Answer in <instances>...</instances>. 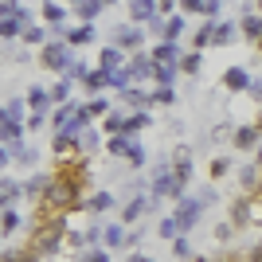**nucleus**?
<instances>
[{
  "instance_id": "obj_47",
  "label": "nucleus",
  "mask_w": 262,
  "mask_h": 262,
  "mask_svg": "<svg viewBox=\"0 0 262 262\" xmlns=\"http://www.w3.org/2000/svg\"><path fill=\"white\" fill-rule=\"evenodd\" d=\"M106 98H94V102H86V114H90V118H102V114H106Z\"/></svg>"
},
{
  "instance_id": "obj_10",
  "label": "nucleus",
  "mask_w": 262,
  "mask_h": 262,
  "mask_svg": "<svg viewBox=\"0 0 262 262\" xmlns=\"http://www.w3.org/2000/svg\"><path fill=\"white\" fill-rule=\"evenodd\" d=\"M129 16H133V20H141V24H153L157 20V4H153V0H137V4H129Z\"/></svg>"
},
{
  "instance_id": "obj_30",
  "label": "nucleus",
  "mask_w": 262,
  "mask_h": 262,
  "mask_svg": "<svg viewBox=\"0 0 262 262\" xmlns=\"http://www.w3.org/2000/svg\"><path fill=\"white\" fill-rule=\"evenodd\" d=\"M86 208L90 211H106V208H114V196H110V192H98V196L86 200Z\"/></svg>"
},
{
  "instance_id": "obj_23",
  "label": "nucleus",
  "mask_w": 262,
  "mask_h": 262,
  "mask_svg": "<svg viewBox=\"0 0 262 262\" xmlns=\"http://www.w3.org/2000/svg\"><path fill=\"white\" fill-rule=\"evenodd\" d=\"M223 82H227L231 90H243V86H251V78H247V71H243V67H231L227 75H223Z\"/></svg>"
},
{
  "instance_id": "obj_6",
  "label": "nucleus",
  "mask_w": 262,
  "mask_h": 262,
  "mask_svg": "<svg viewBox=\"0 0 262 262\" xmlns=\"http://www.w3.org/2000/svg\"><path fill=\"white\" fill-rule=\"evenodd\" d=\"M125 71H129V78H149L157 71V63H153V55H145V51H137L129 59V63H125Z\"/></svg>"
},
{
  "instance_id": "obj_58",
  "label": "nucleus",
  "mask_w": 262,
  "mask_h": 262,
  "mask_svg": "<svg viewBox=\"0 0 262 262\" xmlns=\"http://www.w3.org/2000/svg\"><path fill=\"white\" fill-rule=\"evenodd\" d=\"M258 51H262V39H258Z\"/></svg>"
},
{
  "instance_id": "obj_8",
  "label": "nucleus",
  "mask_w": 262,
  "mask_h": 262,
  "mask_svg": "<svg viewBox=\"0 0 262 262\" xmlns=\"http://www.w3.org/2000/svg\"><path fill=\"white\" fill-rule=\"evenodd\" d=\"M78 110H82L78 102H67V106H59V110H55V118H51V125H55L59 133H67V125L78 118Z\"/></svg>"
},
{
  "instance_id": "obj_7",
  "label": "nucleus",
  "mask_w": 262,
  "mask_h": 262,
  "mask_svg": "<svg viewBox=\"0 0 262 262\" xmlns=\"http://www.w3.org/2000/svg\"><path fill=\"white\" fill-rule=\"evenodd\" d=\"M20 137H24V125H20V121H12V118L0 121V145H4V149H8V145L20 149Z\"/></svg>"
},
{
  "instance_id": "obj_57",
  "label": "nucleus",
  "mask_w": 262,
  "mask_h": 262,
  "mask_svg": "<svg viewBox=\"0 0 262 262\" xmlns=\"http://www.w3.org/2000/svg\"><path fill=\"white\" fill-rule=\"evenodd\" d=\"M200 262H231V258H200Z\"/></svg>"
},
{
  "instance_id": "obj_22",
  "label": "nucleus",
  "mask_w": 262,
  "mask_h": 262,
  "mask_svg": "<svg viewBox=\"0 0 262 262\" xmlns=\"http://www.w3.org/2000/svg\"><path fill=\"white\" fill-rule=\"evenodd\" d=\"M90 39H94V28H90V24H78V28L67 32V47L71 43H90Z\"/></svg>"
},
{
  "instance_id": "obj_33",
  "label": "nucleus",
  "mask_w": 262,
  "mask_h": 262,
  "mask_svg": "<svg viewBox=\"0 0 262 262\" xmlns=\"http://www.w3.org/2000/svg\"><path fill=\"white\" fill-rule=\"evenodd\" d=\"M129 71H125V67H121V71H110V86H118V90H129Z\"/></svg>"
},
{
  "instance_id": "obj_35",
  "label": "nucleus",
  "mask_w": 262,
  "mask_h": 262,
  "mask_svg": "<svg viewBox=\"0 0 262 262\" xmlns=\"http://www.w3.org/2000/svg\"><path fill=\"white\" fill-rule=\"evenodd\" d=\"M180 235H184V231H180V223H176V219L168 215V219L161 223V239H180Z\"/></svg>"
},
{
  "instance_id": "obj_11",
  "label": "nucleus",
  "mask_w": 262,
  "mask_h": 262,
  "mask_svg": "<svg viewBox=\"0 0 262 262\" xmlns=\"http://www.w3.org/2000/svg\"><path fill=\"white\" fill-rule=\"evenodd\" d=\"M172 180L176 184H188V180H192V161H188V153H180L172 161Z\"/></svg>"
},
{
  "instance_id": "obj_36",
  "label": "nucleus",
  "mask_w": 262,
  "mask_h": 262,
  "mask_svg": "<svg viewBox=\"0 0 262 262\" xmlns=\"http://www.w3.org/2000/svg\"><path fill=\"white\" fill-rule=\"evenodd\" d=\"M102 129H110V137H121V129H125V118H118V114H106V125Z\"/></svg>"
},
{
  "instance_id": "obj_42",
  "label": "nucleus",
  "mask_w": 262,
  "mask_h": 262,
  "mask_svg": "<svg viewBox=\"0 0 262 262\" xmlns=\"http://www.w3.org/2000/svg\"><path fill=\"white\" fill-rule=\"evenodd\" d=\"M0 262H35V254L32 251H4Z\"/></svg>"
},
{
  "instance_id": "obj_59",
  "label": "nucleus",
  "mask_w": 262,
  "mask_h": 262,
  "mask_svg": "<svg viewBox=\"0 0 262 262\" xmlns=\"http://www.w3.org/2000/svg\"><path fill=\"white\" fill-rule=\"evenodd\" d=\"M258 192H262V184H258Z\"/></svg>"
},
{
  "instance_id": "obj_48",
  "label": "nucleus",
  "mask_w": 262,
  "mask_h": 262,
  "mask_svg": "<svg viewBox=\"0 0 262 262\" xmlns=\"http://www.w3.org/2000/svg\"><path fill=\"white\" fill-rule=\"evenodd\" d=\"M172 254H176V258H188V254H192V247H188L184 235H180V239H172Z\"/></svg>"
},
{
  "instance_id": "obj_54",
  "label": "nucleus",
  "mask_w": 262,
  "mask_h": 262,
  "mask_svg": "<svg viewBox=\"0 0 262 262\" xmlns=\"http://www.w3.org/2000/svg\"><path fill=\"white\" fill-rule=\"evenodd\" d=\"M247 258H251V262H262V243H254V247H251V254H247Z\"/></svg>"
},
{
  "instance_id": "obj_26",
  "label": "nucleus",
  "mask_w": 262,
  "mask_h": 262,
  "mask_svg": "<svg viewBox=\"0 0 262 262\" xmlns=\"http://www.w3.org/2000/svg\"><path fill=\"white\" fill-rule=\"evenodd\" d=\"M28 102H32V106H35V114H43V106H47V102H51V94H47L43 86H32V90H28Z\"/></svg>"
},
{
  "instance_id": "obj_53",
  "label": "nucleus",
  "mask_w": 262,
  "mask_h": 262,
  "mask_svg": "<svg viewBox=\"0 0 262 262\" xmlns=\"http://www.w3.org/2000/svg\"><path fill=\"white\" fill-rule=\"evenodd\" d=\"M227 168H231V164H227V157H219V161L211 164V172H215V176H223V172H227Z\"/></svg>"
},
{
  "instance_id": "obj_2",
  "label": "nucleus",
  "mask_w": 262,
  "mask_h": 262,
  "mask_svg": "<svg viewBox=\"0 0 262 262\" xmlns=\"http://www.w3.org/2000/svg\"><path fill=\"white\" fill-rule=\"evenodd\" d=\"M63 235H67V223L59 215L47 219V223H39L35 235H32V254H55V247L63 243Z\"/></svg>"
},
{
  "instance_id": "obj_1",
  "label": "nucleus",
  "mask_w": 262,
  "mask_h": 262,
  "mask_svg": "<svg viewBox=\"0 0 262 262\" xmlns=\"http://www.w3.org/2000/svg\"><path fill=\"white\" fill-rule=\"evenodd\" d=\"M43 204L55 211H75L82 208V180H78L75 164L59 168L55 176H47V192H43Z\"/></svg>"
},
{
  "instance_id": "obj_4",
  "label": "nucleus",
  "mask_w": 262,
  "mask_h": 262,
  "mask_svg": "<svg viewBox=\"0 0 262 262\" xmlns=\"http://www.w3.org/2000/svg\"><path fill=\"white\" fill-rule=\"evenodd\" d=\"M153 196H157V200L172 196L176 204L184 200V184H176V180H172V168H168V164H164V168H157V180H153Z\"/></svg>"
},
{
  "instance_id": "obj_38",
  "label": "nucleus",
  "mask_w": 262,
  "mask_h": 262,
  "mask_svg": "<svg viewBox=\"0 0 262 262\" xmlns=\"http://www.w3.org/2000/svg\"><path fill=\"white\" fill-rule=\"evenodd\" d=\"M86 86H90V90L110 86V75H106V71H90V75H86Z\"/></svg>"
},
{
  "instance_id": "obj_51",
  "label": "nucleus",
  "mask_w": 262,
  "mask_h": 262,
  "mask_svg": "<svg viewBox=\"0 0 262 262\" xmlns=\"http://www.w3.org/2000/svg\"><path fill=\"white\" fill-rule=\"evenodd\" d=\"M78 258H82V262H110V254L106 251H82Z\"/></svg>"
},
{
  "instance_id": "obj_41",
  "label": "nucleus",
  "mask_w": 262,
  "mask_h": 262,
  "mask_svg": "<svg viewBox=\"0 0 262 262\" xmlns=\"http://www.w3.org/2000/svg\"><path fill=\"white\" fill-rule=\"evenodd\" d=\"M231 39H235V28L231 24H215V39L211 43H231Z\"/></svg>"
},
{
  "instance_id": "obj_37",
  "label": "nucleus",
  "mask_w": 262,
  "mask_h": 262,
  "mask_svg": "<svg viewBox=\"0 0 262 262\" xmlns=\"http://www.w3.org/2000/svg\"><path fill=\"white\" fill-rule=\"evenodd\" d=\"M211 39H215V24H204V28L196 32V51H200V47H208Z\"/></svg>"
},
{
  "instance_id": "obj_19",
  "label": "nucleus",
  "mask_w": 262,
  "mask_h": 262,
  "mask_svg": "<svg viewBox=\"0 0 262 262\" xmlns=\"http://www.w3.org/2000/svg\"><path fill=\"white\" fill-rule=\"evenodd\" d=\"M121 102H125V106H149V102H153V94H145V90H137V86H129V90H121Z\"/></svg>"
},
{
  "instance_id": "obj_24",
  "label": "nucleus",
  "mask_w": 262,
  "mask_h": 262,
  "mask_svg": "<svg viewBox=\"0 0 262 262\" xmlns=\"http://www.w3.org/2000/svg\"><path fill=\"white\" fill-rule=\"evenodd\" d=\"M145 208H149V200H141V196H133L129 204H125V211H121V223H133V219L141 215Z\"/></svg>"
},
{
  "instance_id": "obj_27",
  "label": "nucleus",
  "mask_w": 262,
  "mask_h": 262,
  "mask_svg": "<svg viewBox=\"0 0 262 262\" xmlns=\"http://www.w3.org/2000/svg\"><path fill=\"white\" fill-rule=\"evenodd\" d=\"M137 145H129V137H110V153L114 157H129Z\"/></svg>"
},
{
  "instance_id": "obj_44",
  "label": "nucleus",
  "mask_w": 262,
  "mask_h": 262,
  "mask_svg": "<svg viewBox=\"0 0 262 262\" xmlns=\"http://www.w3.org/2000/svg\"><path fill=\"white\" fill-rule=\"evenodd\" d=\"M20 28H24V20H0V35H4V39L20 35Z\"/></svg>"
},
{
  "instance_id": "obj_56",
  "label": "nucleus",
  "mask_w": 262,
  "mask_h": 262,
  "mask_svg": "<svg viewBox=\"0 0 262 262\" xmlns=\"http://www.w3.org/2000/svg\"><path fill=\"white\" fill-rule=\"evenodd\" d=\"M129 262H153L149 254H129Z\"/></svg>"
},
{
  "instance_id": "obj_32",
  "label": "nucleus",
  "mask_w": 262,
  "mask_h": 262,
  "mask_svg": "<svg viewBox=\"0 0 262 262\" xmlns=\"http://www.w3.org/2000/svg\"><path fill=\"white\" fill-rule=\"evenodd\" d=\"M43 20L47 24H63L67 20V8H59V4H43Z\"/></svg>"
},
{
  "instance_id": "obj_31",
  "label": "nucleus",
  "mask_w": 262,
  "mask_h": 262,
  "mask_svg": "<svg viewBox=\"0 0 262 262\" xmlns=\"http://www.w3.org/2000/svg\"><path fill=\"white\" fill-rule=\"evenodd\" d=\"M67 94H71V78H63V82L51 86V102H59V106H67Z\"/></svg>"
},
{
  "instance_id": "obj_55",
  "label": "nucleus",
  "mask_w": 262,
  "mask_h": 262,
  "mask_svg": "<svg viewBox=\"0 0 262 262\" xmlns=\"http://www.w3.org/2000/svg\"><path fill=\"white\" fill-rule=\"evenodd\" d=\"M12 161V153H8V149H4V145H0V168H4V164H8Z\"/></svg>"
},
{
  "instance_id": "obj_50",
  "label": "nucleus",
  "mask_w": 262,
  "mask_h": 262,
  "mask_svg": "<svg viewBox=\"0 0 262 262\" xmlns=\"http://www.w3.org/2000/svg\"><path fill=\"white\" fill-rule=\"evenodd\" d=\"M94 145H98V133L94 129H86L82 137H78V149H94Z\"/></svg>"
},
{
  "instance_id": "obj_46",
  "label": "nucleus",
  "mask_w": 262,
  "mask_h": 262,
  "mask_svg": "<svg viewBox=\"0 0 262 262\" xmlns=\"http://www.w3.org/2000/svg\"><path fill=\"white\" fill-rule=\"evenodd\" d=\"M153 102H161V106H172V102H176V90H172V86H161V90L153 94Z\"/></svg>"
},
{
  "instance_id": "obj_25",
  "label": "nucleus",
  "mask_w": 262,
  "mask_h": 262,
  "mask_svg": "<svg viewBox=\"0 0 262 262\" xmlns=\"http://www.w3.org/2000/svg\"><path fill=\"white\" fill-rule=\"evenodd\" d=\"M145 125H149V114H133V118H125V129H121V137H133V133L137 129H145Z\"/></svg>"
},
{
  "instance_id": "obj_15",
  "label": "nucleus",
  "mask_w": 262,
  "mask_h": 262,
  "mask_svg": "<svg viewBox=\"0 0 262 262\" xmlns=\"http://www.w3.org/2000/svg\"><path fill=\"white\" fill-rule=\"evenodd\" d=\"M251 211H254L251 196H239L235 204H231V219H235V223H247V219H251Z\"/></svg>"
},
{
  "instance_id": "obj_49",
  "label": "nucleus",
  "mask_w": 262,
  "mask_h": 262,
  "mask_svg": "<svg viewBox=\"0 0 262 262\" xmlns=\"http://www.w3.org/2000/svg\"><path fill=\"white\" fill-rule=\"evenodd\" d=\"M86 75H90L86 63H71V67H67V78H82V82H86Z\"/></svg>"
},
{
  "instance_id": "obj_5",
  "label": "nucleus",
  "mask_w": 262,
  "mask_h": 262,
  "mask_svg": "<svg viewBox=\"0 0 262 262\" xmlns=\"http://www.w3.org/2000/svg\"><path fill=\"white\" fill-rule=\"evenodd\" d=\"M200 211H204V204H200V196H196V200H180V204H176V211H172V219H176V223H180V231H188V227H196Z\"/></svg>"
},
{
  "instance_id": "obj_21",
  "label": "nucleus",
  "mask_w": 262,
  "mask_h": 262,
  "mask_svg": "<svg viewBox=\"0 0 262 262\" xmlns=\"http://www.w3.org/2000/svg\"><path fill=\"white\" fill-rule=\"evenodd\" d=\"M20 192H24V188L16 184V180H8V176H4V180H0V208H8L12 200L20 196Z\"/></svg>"
},
{
  "instance_id": "obj_40",
  "label": "nucleus",
  "mask_w": 262,
  "mask_h": 262,
  "mask_svg": "<svg viewBox=\"0 0 262 262\" xmlns=\"http://www.w3.org/2000/svg\"><path fill=\"white\" fill-rule=\"evenodd\" d=\"M16 227H20V215H16V211H4V219H0V235H12Z\"/></svg>"
},
{
  "instance_id": "obj_13",
  "label": "nucleus",
  "mask_w": 262,
  "mask_h": 262,
  "mask_svg": "<svg viewBox=\"0 0 262 262\" xmlns=\"http://www.w3.org/2000/svg\"><path fill=\"white\" fill-rule=\"evenodd\" d=\"M184 12H200V16H215L219 12V0H184Z\"/></svg>"
},
{
  "instance_id": "obj_14",
  "label": "nucleus",
  "mask_w": 262,
  "mask_h": 262,
  "mask_svg": "<svg viewBox=\"0 0 262 262\" xmlns=\"http://www.w3.org/2000/svg\"><path fill=\"white\" fill-rule=\"evenodd\" d=\"M239 180H243V188H247V192H258V184H262V168H258V164H247V168L239 172Z\"/></svg>"
},
{
  "instance_id": "obj_43",
  "label": "nucleus",
  "mask_w": 262,
  "mask_h": 262,
  "mask_svg": "<svg viewBox=\"0 0 262 262\" xmlns=\"http://www.w3.org/2000/svg\"><path fill=\"white\" fill-rule=\"evenodd\" d=\"M180 71H188V75H196V71H200V51H188L184 59H180Z\"/></svg>"
},
{
  "instance_id": "obj_28",
  "label": "nucleus",
  "mask_w": 262,
  "mask_h": 262,
  "mask_svg": "<svg viewBox=\"0 0 262 262\" xmlns=\"http://www.w3.org/2000/svg\"><path fill=\"white\" fill-rule=\"evenodd\" d=\"M141 43V32H137V28H121L118 32V47H137Z\"/></svg>"
},
{
  "instance_id": "obj_39",
  "label": "nucleus",
  "mask_w": 262,
  "mask_h": 262,
  "mask_svg": "<svg viewBox=\"0 0 262 262\" xmlns=\"http://www.w3.org/2000/svg\"><path fill=\"white\" fill-rule=\"evenodd\" d=\"M43 188H47V176H32V180L24 184V192H28V196H43Z\"/></svg>"
},
{
  "instance_id": "obj_20",
  "label": "nucleus",
  "mask_w": 262,
  "mask_h": 262,
  "mask_svg": "<svg viewBox=\"0 0 262 262\" xmlns=\"http://www.w3.org/2000/svg\"><path fill=\"white\" fill-rule=\"evenodd\" d=\"M102 239H106V247H125V239H129V235H125V227H121V223H110V227L102 231Z\"/></svg>"
},
{
  "instance_id": "obj_3",
  "label": "nucleus",
  "mask_w": 262,
  "mask_h": 262,
  "mask_svg": "<svg viewBox=\"0 0 262 262\" xmlns=\"http://www.w3.org/2000/svg\"><path fill=\"white\" fill-rule=\"evenodd\" d=\"M39 59H43L47 71H63V75H67V67H71V47H67V39H51Z\"/></svg>"
},
{
  "instance_id": "obj_45",
  "label": "nucleus",
  "mask_w": 262,
  "mask_h": 262,
  "mask_svg": "<svg viewBox=\"0 0 262 262\" xmlns=\"http://www.w3.org/2000/svg\"><path fill=\"white\" fill-rule=\"evenodd\" d=\"M24 39H28V43H51V39H47V32H43V28H28V32H24Z\"/></svg>"
},
{
  "instance_id": "obj_12",
  "label": "nucleus",
  "mask_w": 262,
  "mask_h": 262,
  "mask_svg": "<svg viewBox=\"0 0 262 262\" xmlns=\"http://www.w3.org/2000/svg\"><path fill=\"white\" fill-rule=\"evenodd\" d=\"M180 32H184V16H176V12H172V16H164V43H176V35H180Z\"/></svg>"
},
{
  "instance_id": "obj_18",
  "label": "nucleus",
  "mask_w": 262,
  "mask_h": 262,
  "mask_svg": "<svg viewBox=\"0 0 262 262\" xmlns=\"http://www.w3.org/2000/svg\"><path fill=\"white\" fill-rule=\"evenodd\" d=\"M153 63H180L176 43H157V47H153Z\"/></svg>"
},
{
  "instance_id": "obj_16",
  "label": "nucleus",
  "mask_w": 262,
  "mask_h": 262,
  "mask_svg": "<svg viewBox=\"0 0 262 262\" xmlns=\"http://www.w3.org/2000/svg\"><path fill=\"white\" fill-rule=\"evenodd\" d=\"M102 71H106V75L110 71H121V47H114V43L102 47Z\"/></svg>"
},
{
  "instance_id": "obj_52",
  "label": "nucleus",
  "mask_w": 262,
  "mask_h": 262,
  "mask_svg": "<svg viewBox=\"0 0 262 262\" xmlns=\"http://www.w3.org/2000/svg\"><path fill=\"white\" fill-rule=\"evenodd\" d=\"M43 121H47V110H43V114H32V118H28V129H39Z\"/></svg>"
},
{
  "instance_id": "obj_9",
  "label": "nucleus",
  "mask_w": 262,
  "mask_h": 262,
  "mask_svg": "<svg viewBox=\"0 0 262 262\" xmlns=\"http://www.w3.org/2000/svg\"><path fill=\"white\" fill-rule=\"evenodd\" d=\"M235 145H239V149H258L262 145L258 125H239V129H235Z\"/></svg>"
},
{
  "instance_id": "obj_34",
  "label": "nucleus",
  "mask_w": 262,
  "mask_h": 262,
  "mask_svg": "<svg viewBox=\"0 0 262 262\" xmlns=\"http://www.w3.org/2000/svg\"><path fill=\"white\" fill-rule=\"evenodd\" d=\"M78 20H94V16H98V12H102V4H98V0H86V4H78Z\"/></svg>"
},
{
  "instance_id": "obj_17",
  "label": "nucleus",
  "mask_w": 262,
  "mask_h": 262,
  "mask_svg": "<svg viewBox=\"0 0 262 262\" xmlns=\"http://www.w3.org/2000/svg\"><path fill=\"white\" fill-rule=\"evenodd\" d=\"M176 71H180V63H157L153 78L161 82V86H172V82H176Z\"/></svg>"
},
{
  "instance_id": "obj_29",
  "label": "nucleus",
  "mask_w": 262,
  "mask_h": 262,
  "mask_svg": "<svg viewBox=\"0 0 262 262\" xmlns=\"http://www.w3.org/2000/svg\"><path fill=\"white\" fill-rule=\"evenodd\" d=\"M243 32L254 35V43L262 39V16H243Z\"/></svg>"
}]
</instances>
